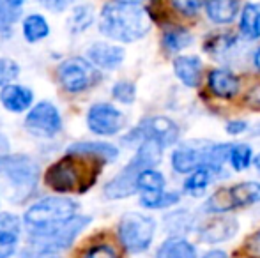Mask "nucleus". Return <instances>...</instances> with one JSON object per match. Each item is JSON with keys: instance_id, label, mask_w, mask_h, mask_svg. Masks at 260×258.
Returning a JSON list of instances; mask_svg holds the SVG:
<instances>
[{"instance_id": "nucleus-1", "label": "nucleus", "mask_w": 260, "mask_h": 258, "mask_svg": "<svg viewBox=\"0 0 260 258\" xmlns=\"http://www.w3.org/2000/svg\"><path fill=\"white\" fill-rule=\"evenodd\" d=\"M100 30L113 41L133 43L151 30V18L140 6L110 2L101 11Z\"/></svg>"}, {"instance_id": "nucleus-2", "label": "nucleus", "mask_w": 260, "mask_h": 258, "mask_svg": "<svg viewBox=\"0 0 260 258\" xmlns=\"http://www.w3.org/2000/svg\"><path fill=\"white\" fill-rule=\"evenodd\" d=\"M78 212V203L64 196H48L32 203L25 212V225L30 237H41L73 219Z\"/></svg>"}, {"instance_id": "nucleus-3", "label": "nucleus", "mask_w": 260, "mask_h": 258, "mask_svg": "<svg viewBox=\"0 0 260 258\" xmlns=\"http://www.w3.org/2000/svg\"><path fill=\"white\" fill-rule=\"evenodd\" d=\"M87 156L68 154L48 168L45 180L57 193H73V191H85L92 184L94 177H89Z\"/></svg>"}, {"instance_id": "nucleus-4", "label": "nucleus", "mask_w": 260, "mask_h": 258, "mask_svg": "<svg viewBox=\"0 0 260 258\" xmlns=\"http://www.w3.org/2000/svg\"><path fill=\"white\" fill-rule=\"evenodd\" d=\"M156 221L140 212H127L120 217L119 239L129 253H144L152 244Z\"/></svg>"}, {"instance_id": "nucleus-5", "label": "nucleus", "mask_w": 260, "mask_h": 258, "mask_svg": "<svg viewBox=\"0 0 260 258\" xmlns=\"http://www.w3.org/2000/svg\"><path fill=\"white\" fill-rule=\"evenodd\" d=\"M0 175L9 180L16 193L28 195L39 180V166L25 154H7L0 158Z\"/></svg>"}, {"instance_id": "nucleus-6", "label": "nucleus", "mask_w": 260, "mask_h": 258, "mask_svg": "<svg viewBox=\"0 0 260 258\" xmlns=\"http://www.w3.org/2000/svg\"><path fill=\"white\" fill-rule=\"evenodd\" d=\"M57 78L68 92L78 94L87 90L96 82V71H94L92 64L87 59L71 57V59H66L58 65Z\"/></svg>"}, {"instance_id": "nucleus-7", "label": "nucleus", "mask_w": 260, "mask_h": 258, "mask_svg": "<svg viewBox=\"0 0 260 258\" xmlns=\"http://www.w3.org/2000/svg\"><path fill=\"white\" fill-rule=\"evenodd\" d=\"M144 140H156L163 147H170L179 140V126L168 117H151L124 138L126 143Z\"/></svg>"}, {"instance_id": "nucleus-8", "label": "nucleus", "mask_w": 260, "mask_h": 258, "mask_svg": "<svg viewBox=\"0 0 260 258\" xmlns=\"http://www.w3.org/2000/svg\"><path fill=\"white\" fill-rule=\"evenodd\" d=\"M90 223V217L87 216H75L73 219L66 221L64 225L57 227L55 230L41 237H32V242L41 248V251H55L66 249L75 242V239L82 234V230Z\"/></svg>"}, {"instance_id": "nucleus-9", "label": "nucleus", "mask_w": 260, "mask_h": 258, "mask_svg": "<svg viewBox=\"0 0 260 258\" xmlns=\"http://www.w3.org/2000/svg\"><path fill=\"white\" fill-rule=\"evenodd\" d=\"M126 124V117L120 110L108 103H96L89 108L87 114V126L92 133L101 136H112L119 133Z\"/></svg>"}, {"instance_id": "nucleus-10", "label": "nucleus", "mask_w": 260, "mask_h": 258, "mask_svg": "<svg viewBox=\"0 0 260 258\" xmlns=\"http://www.w3.org/2000/svg\"><path fill=\"white\" fill-rule=\"evenodd\" d=\"M25 128L38 136H53L62 128L60 114L52 103L41 101L27 114Z\"/></svg>"}, {"instance_id": "nucleus-11", "label": "nucleus", "mask_w": 260, "mask_h": 258, "mask_svg": "<svg viewBox=\"0 0 260 258\" xmlns=\"http://www.w3.org/2000/svg\"><path fill=\"white\" fill-rule=\"evenodd\" d=\"M142 170H147L145 165L138 158H133L131 163L120 173H117L112 180L105 186V196L110 200L127 198L133 193H137V175Z\"/></svg>"}, {"instance_id": "nucleus-12", "label": "nucleus", "mask_w": 260, "mask_h": 258, "mask_svg": "<svg viewBox=\"0 0 260 258\" xmlns=\"http://www.w3.org/2000/svg\"><path fill=\"white\" fill-rule=\"evenodd\" d=\"M239 230V225L234 217L229 216H219L214 219L207 221L202 228H200L199 235L200 241L207 242V244H219V242H225L229 239H232L234 235Z\"/></svg>"}, {"instance_id": "nucleus-13", "label": "nucleus", "mask_w": 260, "mask_h": 258, "mask_svg": "<svg viewBox=\"0 0 260 258\" xmlns=\"http://www.w3.org/2000/svg\"><path fill=\"white\" fill-rule=\"evenodd\" d=\"M124 50L110 43H96L87 50V59L100 69H115L122 64Z\"/></svg>"}, {"instance_id": "nucleus-14", "label": "nucleus", "mask_w": 260, "mask_h": 258, "mask_svg": "<svg viewBox=\"0 0 260 258\" xmlns=\"http://www.w3.org/2000/svg\"><path fill=\"white\" fill-rule=\"evenodd\" d=\"M0 101L6 106V110L13 112V114H21V112L30 108L32 101H34V94L27 87L9 83L0 90Z\"/></svg>"}, {"instance_id": "nucleus-15", "label": "nucleus", "mask_w": 260, "mask_h": 258, "mask_svg": "<svg viewBox=\"0 0 260 258\" xmlns=\"http://www.w3.org/2000/svg\"><path fill=\"white\" fill-rule=\"evenodd\" d=\"M209 89L221 99H232L239 92V78L229 69H212L209 72Z\"/></svg>"}, {"instance_id": "nucleus-16", "label": "nucleus", "mask_w": 260, "mask_h": 258, "mask_svg": "<svg viewBox=\"0 0 260 258\" xmlns=\"http://www.w3.org/2000/svg\"><path fill=\"white\" fill-rule=\"evenodd\" d=\"M68 154L90 156L100 161H115L119 156V149L106 141H76V143L69 145Z\"/></svg>"}, {"instance_id": "nucleus-17", "label": "nucleus", "mask_w": 260, "mask_h": 258, "mask_svg": "<svg viewBox=\"0 0 260 258\" xmlns=\"http://www.w3.org/2000/svg\"><path fill=\"white\" fill-rule=\"evenodd\" d=\"M174 71L186 87H197L202 80V60L199 57H177Z\"/></svg>"}, {"instance_id": "nucleus-18", "label": "nucleus", "mask_w": 260, "mask_h": 258, "mask_svg": "<svg viewBox=\"0 0 260 258\" xmlns=\"http://www.w3.org/2000/svg\"><path fill=\"white\" fill-rule=\"evenodd\" d=\"M202 165V152L188 145L175 149L172 154V166L177 173H191Z\"/></svg>"}, {"instance_id": "nucleus-19", "label": "nucleus", "mask_w": 260, "mask_h": 258, "mask_svg": "<svg viewBox=\"0 0 260 258\" xmlns=\"http://www.w3.org/2000/svg\"><path fill=\"white\" fill-rule=\"evenodd\" d=\"M230 200H232L234 209L236 207H246L253 205L260 202V182L255 180H248V182H241L236 186L229 188Z\"/></svg>"}, {"instance_id": "nucleus-20", "label": "nucleus", "mask_w": 260, "mask_h": 258, "mask_svg": "<svg viewBox=\"0 0 260 258\" xmlns=\"http://www.w3.org/2000/svg\"><path fill=\"white\" fill-rule=\"evenodd\" d=\"M156 258H197V249L182 237H170L159 246Z\"/></svg>"}, {"instance_id": "nucleus-21", "label": "nucleus", "mask_w": 260, "mask_h": 258, "mask_svg": "<svg viewBox=\"0 0 260 258\" xmlns=\"http://www.w3.org/2000/svg\"><path fill=\"white\" fill-rule=\"evenodd\" d=\"M239 9V0H207L206 13L214 23H230Z\"/></svg>"}, {"instance_id": "nucleus-22", "label": "nucleus", "mask_w": 260, "mask_h": 258, "mask_svg": "<svg viewBox=\"0 0 260 258\" xmlns=\"http://www.w3.org/2000/svg\"><path fill=\"white\" fill-rule=\"evenodd\" d=\"M241 32L248 39L260 38V4H246L241 13Z\"/></svg>"}, {"instance_id": "nucleus-23", "label": "nucleus", "mask_w": 260, "mask_h": 258, "mask_svg": "<svg viewBox=\"0 0 260 258\" xmlns=\"http://www.w3.org/2000/svg\"><path fill=\"white\" fill-rule=\"evenodd\" d=\"M50 25L41 14H28L23 20V35L28 43H39L41 39L48 38Z\"/></svg>"}, {"instance_id": "nucleus-24", "label": "nucleus", "mask_w": 260, "mask_h": 258, "mask_svg": "<svg viewBox=\"0 0 260 258\" xmlns=\"http://www.w3.org/2000/svg\"><path fill=\"white\" fill-rule=\"evenodd\" d=\"M211 180H212L211 170H207L206 166H199V168L193 170L188 179H186L184 191L191 196H202L209 188V184H211Z\"/></svg>"}, {"instance_id": "nucleus-25", "label": "nucleus", "mask_w": 260, "mask_h": 258, "mask_svg": "<svg viewBox=\"0 0 260 258\" xmlns=\"http://www.w3.org/2000/svg\"><path fill=\"white\" fill-rule=\"evenodd\" d=\"M181 196L174 191H154V193H144L140 198V205L145 209H168V207L179 203Z\"/></svg>"}, {"instance_id": "nucleus-26", "label": "nucleus", "mask_w": 260, "mask_h": 258, "mask_svg": "<svg viewBox=\"0 0 260 258\" xmlns=\"http://www.w3.org/2000/svg\"><path fill=\"white\" fill-rule=\"evenodd\" d=\"M165 190V177L161 172L154 168L142 170L137 175V191L142 193H154V191Z\"/></svg>"}, {"instance_id": "nucleus-27", "label": "nucleus", "mask_w": 260, "mask_h": 258, "mask_svg": "<svg viewBox=\"0 0 260 258\" xmlns=\"http://www.w3.org/2000/svg\"><path fill=\"white\" fill-rule=\"evenodd\" d=\"M193 41V35L189 34V30L182 27H174L168 28L163 34V45L168 52H181V50L188 48Z\"/></svg>"}, {"instance_id": "nucleus-28", "label": "nucleus", "mask_w": 260, "mask_h": 258, "mask_svg": "<svg viewBox=\"0 0 260 258\" xmlns=\"http://www.w3.org/2000/svg\"><path fill=\"white\" fill-rule=\"evenodd\" d=\"M94 21V9L92 6H78L73 9L71 16L68 20V27L71 32L78 34V32H83L85 28H89Z\"/></svg>"}, {"instance_id": "nucleus-29", "label": "nucleus", "mask_w": 260, "mask_h": 258, "mask_svg": "<svg viewBox=\"0 0 260 258\" xmlns=\"http://www.w3.org/2000/svg\"><path fill=\"white\" fill-rule=\"evenodd\" d=\"M229 161L232 165V168L236 172H243L253 161V151L248 143H237V145H230V152H229Z\"/></svg>"}, {"instance_id": "nucleus-30", "label": "nucleus", "mask_w": 260, "mask_h": 258, "mask_svg": "<svg viewBox=\"0 0 260 258\" xmlns=\"http://www.w3.org/2000/svg\"><path fill=\"white\" fill-rule=\"evenodd\" d=\"M165 223H167V230L170 234H186L191 230L193 217L188 210H177V212L168 214L165 217Z\"/></svg>"}, {"instance_id": "nucleus-31", "label": "nucleus", "mask_w": 260, "mask_h": 258, "mask_svg": "<svg viewBox=\"0 0 260 258\" xmlns=\"http://www.w3.org/2000/svg\"><path fill=\"white\" fill-rule=\"evenodd\" d=\"M232 200H230V193H229V188L225 190H219L216 191L211 198L207 200L206 203V210L207 212H216V214H221V212H229L232 210Z\"/></svg>"}, {"instance_id": "nucleus-32", "label": "nucleus", "mask_w": 260, "mask_h": 258, "mask_svg": "<svg viewBox=\"0 0 260 258\" xmlns=\"http://www.w3.org/2000/svg\"><path fill=\"white\" fill-rule=\"evenodd\" d=\"M18 75H20V65L13 59L2 57L0 59V87L9 85L11 82H14L18 78Z\"/></svg>"}, {"instance_id": "nucleus-33", "label": "nucleus", "mask_w": 260, "mask_h": 258, "mask_svg": "<svg viewBox=\"0 0 260 258\" xmlns=\"http://www.w3.org/2000/svg\"><path fill=\"white\" fill-rule=\"evenodd\" d=\"M112 94L117 101H120V103H124V104H129L135 101L137 89H135V85L129 82H119V83H115V87L112 89Z\"/></svg>"}, {"instance_id": "nucleus-34", "label": "nucleus", "mask_w": 260, "mask_h": 258, "mask_svg": "<svg viewBox=\"0 0 260 258\" xmlns=\"http://www.w3.org/2000/svg\"><path fill=\"white\" fill-rule=\"evenodd\" d=\"M0 232H4V234L20 235V232H21L20 217L14 216V214H11V212H2L0 214Z\"/></svg>"}, {"instance_id": "nucleus-35", "label": "nucleus", "mask_w": 260, "mask_h": 258, "mask_svg": "<svg viewBox=\"0 0 260 258\" xmlns=\"http://www.w3.org/2000/svg\"><path fill=\"white\" fill-rule=\"evenodd\" d=\"M172 6L182 16H195L204 6V0H172Z\"/></svg>"}, {"instance_id": "nucleus-36", "label": "nucleus", "mask_w": 260, "mask_h": 258, "mask_svg": "<svg viewBox=\"0 0 260 258\" xmlns=\"http://www.w3.org/2000/svg\"><path fill=\"white\" fill-rule=\"evenodd\" d=\"M18 239H20V235L0 232V258H11L16 253Z\"/></svg>"}, {"instance_id": "nucleus-37", "label": "nucleus", "mask_w": 260, "mask_h": 258, "mask_svg": "<svg viewBox=\"0 0 260 258\" xmlns=\"http://www.w3.org/2000/svg\"><path fill=\"white\" fill-rule=\"evenodd\" d=\"M16 20H18V9H13V7H9L6 2L0 0V30L2 28H9Z\"/></svg>"}, {"instance_id": "nucleus-38", "label": "nucleus", "mask_w": 260, "mask_h": 258, "mask_svg": "<svg viewBox=\"0 0 260 258\" xmlns=\"http://www.w3.org/2000/svg\"><path fill=\"white\" fill-rule=\"evenodd\" d=\"M85 258H117V253L112 246L98 244V246H92V248L85 253Z\"/></svg>"}, {"instance_id": "nucleus-39", "label": "nucleus", "mask_w": 260, "mask_h": 258, "mask_svg": "<svg viewBox=\"0 0 260 258\" xmlns=\"http://www.w3.org/2000/svg\"><path fill=\"white\" fill-rule=\"evenodd\" d=\"M39 4L48 11H52V13H62V11H66L71 6L73 0H39Z\"/></svg>"}, {"instance_id": "nucleus-40", "label": "nucleus", "mask_w": 260, "mask_h": 258, "mask_svg": "<svg viewBox=\"0 0 260 258\" xmlns=\"http://www.w3.org/2000/svg\"><path fill=\"white\" fill-rule=\"evenodd\" d=\"M246 246H248V251H250L251 255L260 258V228L255 232L253 235H251L250 239H248Z\"/></svg>"}, {"instance_id": "nucleus-41", "label": "nucleus", "mask_w": 260, "mask_h": 258, "mask_svg": "<svg viewBox=\"0 0 260 258\" xmlns=\"http://www.w3.org/2000/svg\"><path fill=\"white\" fill-rule=\"evenodd\" d=\"M246 103L250 104L251 108H255V110H260V83L255 85L253 89L246 94Z\"/></svg>"}, {"instance_id": "nucleus-42", "label": "nucleus", "mask_w": 260, "mask_h": 258, "mask_svg": "<svg viewBox=\"0 0 260 258\" xmlns=\"http://www.w3.org/2000/svg\"><path fill=\"white\" fill-rule=\"evenodd\" d=\"M248 129V124L244 121H232L226 124V133L230 134H241Z\"/></svg>"}, {"instance_id": "nucleus-43", "label": "nucleus", "mask_w": 260, "mask_h": 258, "mask_svg": "<svg viewBox=\"0 0 260 258\" xmlns=\"http://www.w3.org/2000/svg\"><path fill=\"white\" fill-rule=\"evenodd\" d=\"M202 258H229V255H226L223 249H211V251H207Z\"/></svg>"}, {"instance_id": "nucleus-44", "label": "nucleus", "mask_w": 260, "mask_h": 258, "mask_svg": "<svg viewBox=\"0 0 260 258\" xmlns=\"http://www.w3.org/2000/svg\"><path fill=\"white\" fill-rule=\"evenodd\" d=\"M7 152H9V141H7V138L0 133V158H2V156H7Z\"/></svg>"}, {"instance_id": "nucleus-45", "label": "nucleus", "mask_w": 260, "mask_h": 258, "mask_svg": "<svg viewBox=\"0 0 260 258\" xmlns=\"http://www.w3.org/2000/svg\"><path fill=\"white\" fill-rule=\"evenodd\" d=\"M2 2H6L9 7H13V9H18V7H21L25 4V0H2Z\"/></svg>"}, {"instance_id": "nucleus-46", "label": "nucleus", "mask_w": 260, "mask_h": 258, "mask_svg": "<svg viewBox=\"0 0 260 258\" xmlns=\"http://www.w3.org/2000/svg\"><path fill=\"white\" fill-rule=\"evenodd\" d=\"M36 258H58L55 251H39V255H36Z\"/></svg>"}, {"instance_id": "nucleus-47", "label": "nucleus", "mask_w": 260, "mask_h": 258, "mask_svg": "<svg viewBox=\"0 0 260 258\" xmlns=\"http://www.w3.org/2000/svg\"><path fill=\"white\" fill-rule=\"evenodd\" d=\"M253 62H255V65H257V69L260 71V48L255 52V57H253Z\"/></svg>"}, {"instance_id": "nucleus-48", "label": "nucleus", "mask_w": 260, "mask_h": 258, "mask_svg": "<svg viewBox=\"0 0 260 258\" xmlns=\"http://www.w3.org/2000/svg\"><path fill=\"white\" fill-rule=\"evenodd\" d=\"M117 2H122V4H131V6H138L140 2H144V0H117Z\"/></svg>"}, {"instance_id": "nucleus-49", "label": "nucleus", "mask_w": 260, "mask_h": 258, "mask_svg": "<svg viewBox=\"0 0 260 258\" xmlns=\"http://www.w3.org/2000/svg\"><path fill=\"white\" fill-rule=\"evenodd\" d=\"M255 166H257V170L260 172V154L257 156V158H255Z\"/></svg>"}]
</instances>
